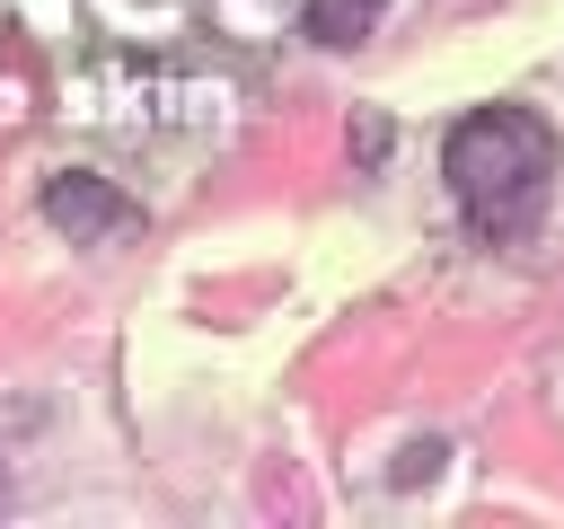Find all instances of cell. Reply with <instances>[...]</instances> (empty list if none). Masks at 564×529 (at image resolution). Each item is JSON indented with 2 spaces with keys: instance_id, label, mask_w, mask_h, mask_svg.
Listing matches in <instances>:
<instances>
[{
  "instance_id": "3",
  "label": "cell",
  "mask_w": 564,
  "mask_h": 529,
  "mask_svg": "<svg viewBox=\"0 0 564 529\" xmlns=\"http://www.w3.org/2000/svg\"><path fill=\"white\" fill-rule=\"evenodd\" d=\"M379 9H388V0H308V35H317V44H361V35L379 26Z\"/></svg>"
},
{
  "instance_id": "2",
  "label": "cell",
  "mask_w": 564,
  "mask_h": 529,
  "mask_svg": "<svg viewBox=\"0 0 564 529\" xmlns=\"http://www.w3.org/2000/svg\"><path fill=\"white\" fill-rule=\"evenodd\" d=\"M44 220H53L70 247H88V238H115V229H132V203H123L106 176H88V168H62V176H44Z\"/></svg>"
},
{
  "instance_id": "5",
  "label": "cell",
  "mask_w": 564,
  "mask_h": 529,
  "mask_svg": "<svg viewBox=\"0 0 564 529\" xmlns=\"http://www.w3.org/2000/svg\"><path fill=\"white\" fill-rule=\"evenodd\" d=\"M379 150H388V123H379V115H361V132H352V159H361V168H370V159H379Z\"/></svg>"
},
{
  "instance_id": "1",
  "label": "cell",
  "mask_w": 564,
  "mask_h": 529,
  "mask_svg": "<svg viewBox=\"0 0 564 529\" xmlns=\"http://www.w3.org/2000/svg\"><path fill=\"white\" fill-rule=\"evenodd\" d=\"M441 176L467 212L476 238H520L546 203V176H555V123L529 115V106H476L467 123H449L441 141Z\"/></svg>"
},
{
  "instance_id": "6",
  "label": "cell",
  "mask_w": 564,
  "mask_h": 529,
  "mask_svg": "<svg viewBox=\"0 0 564 529\" xmlns=\"http://www.w3.org/2000/svg\"><path fill=\"white\" fill-rule=\"evenodd\" d=\"M0 494H9V485H0Z\"/></svg>"
},
{
  "instance_id": "4",
  "label": "cell",
  "mask_w": 564,
  "mask_h": 529,
  "mask_svg": "<svg viewBox=\"0 0 564 529\" xmlns=\"http://www.w3.org/2000/svg\"><path fill=\"white\" fill-rule=\"evenodd\" d=\"M432 467H441V441H414V450H405V458H397V485H423V476H432Z\"/></svg>"
}]
</instances>
